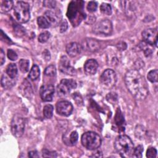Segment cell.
<instances>
[{
	"label": "cell",
	"mask_w": 158,
	"mask_h": 158,
	"mask_svg": "<svg viewBox=\"0 0 158 158\" xmlns=\"http://www.w3.org/2000/svg\"><path fill=\"white\" fill-rule=\"evenodd\" d=\"M67 28H68V23L65 20H64L60 23V26H59L60 31L61 33H63L67 30Z\"/></svg>",
	"instance_id": "40"
},
{
	"label": "cell",
	"mask_w": 158,
	"mask_h": 158,
	"mask_svg": "<svg viewBox=\"0 0 158 158\" xmlns=\"http://www.w3.org/2000/svg\"><path fill=\"white\" fill-rule=\"evenodd\" d=\"M40 75V70L39 67L37 65H33L30 71L28 74V78L31 80H36Z\"/></svg>",
	"instance_id": "22"
},
{
	"label": "cell",
	"mask_w": 158,
	"mask_h": 158,
	"mask_svg": "<svg viewBox=\"0 0 158 158\" xmlns=\"http://www.w3.org/2000/svg\"><path fill=\"white\" fill-rule=\"evenodd\" d=\"M7 57L11 60H15L17 59L18 57L17 53L10 49L7 50Z\"/></svg>",
	"instance_id": "35"
},
{
	"label": "cell",
	"mask_w": 158,
	"mask_h": 158,
	"mask_svg": "<svg viewBox=\"0 0 158 158\" xmlns=\"http://www.w3.org/2000/svg\"><path fill=\"white\" fill-rule=\"evenodd\" d=\"M44 73L45 75H46L48 77H54L56 74V67L53 65H50L48 66L45 69V70L44 71Z\"/></svg>",
	"instance_id": "28"
},
{
	"label": "cell",
	"mask_w": 158,
	"mask_h": 158,
	"mask_svg": "<svg viewBox=\"0 0 158 158\" xmlns=\"http://www.w3.org/2000/svg\"><path fill=\"white\" fill-rule=\"evenodd\" d=\"M157 156V150L154 147H149L146 151V157L149 158H154Z\"/></svg>",
	"instance_id": "32"
},
{
	"label": "cell",
	"mask_w": 158,
	"mask_h": 158,
	"mask_svg": "<svg viewBox=\"0 0 158 158\" xmlns=\"http://www.w3.org/2000/svg\"><path fill=\"white\" fill-rule=\"evenodd\" d=\"M45 17L48 19L49 22L53 24H57L62 19V15L59 11H53L52 10H48L44 13Z\"/></svg>",
	"instance_id": "16"
},
{
	"label": "cell",
	"mask_w": 158,
	"mask_h": 158,
	"mask_svg": "<svg viewBox=\"0 0 158 158\" xmlns=\"http://www.w3.org/2000/svg\"><path fill=\"white\" fill-rule=\"evenodd\" d=\"M77 87V83L72 79H62L57 86V93L59 96H67L72 89Z\"/></svg>",
	"instance_id": "6"
},
{
	"label": "cell",
	"mask_w": 158,
	"mask_h": 158,
	"mask_svg": "<svg viewBox=\"0 0 158 158\" xmlns=\"http://www.w3.org/2000/svg\"><path fill=\"white\" fill-rule=\"evenodd\" d=\"M85 44L88 50L91 52H95L98 51L100 47L99 42L96 40L92 38L87 39L85 41Z\"/></svg>",
	"instance_id": "17"
},
{
	"label": "cell",
	"mask_w": 158,
	"mask_h": 158,
	"mask_svg": "<svg viewBox=\"0 0 158 158\" xmlns=\"http://www.w3.org/2000/svg\"><path fill=\"white\" fill-rule=\"evenodd\" d=\"M43 57L44 59V60H50L51 55H50V52H49L48 50L46 49V50H44L43 51Z\"/></svg>",
	"instance_id": "43"
},
{
	"label": "cell",
	"mask_w": 158,
	"mask_h": 158,
	"mask_svg": "<svg viewBox=\"0 0 158 158\" xmlns=\"http://www.w3.org/2000/svg\"><path fill=\"white\" fill-rule=\"evenodd\" d=\"M115 121L117 122V124L118 125H120L122 124L124 120H123V117L121 114V112L120 110V109H118V111L116 113V117H115Z\"/></svg>",
	"instance_id": "37"
},
{
	"label": "cell",
	"mask_w": 158,
	"mask_h": 158,
	"mask_svg": "<svg viewBox=\"0 0 158 158\" xmlns=\"http://www.w3.org/2000/svg\"><path fill=\"white\" fill-rule=\"evenodd\" d=\"M144 41L150 45L157 46V28H148L142 32Z\"/></svg>",
	"instance_id": "9"
},
{
	"label": "cell",
	"mask_w": 158,
	"mask_h": 158,
	"mask_svg": "<svg viewBox=\"0 0 158 158\" xmlns=\"http://www.w3.org/2000/svg\"><path fill=\"white\" fill-rule=\"evenodd\" d=\"M93 31L98 35H109L112 31V22L108 19L101 20L93 26Z\"/></svg>",
	"instance_id": "8"
},
{
	"label": "cell",
	"mask_w": 158,
	"mask_h": 158,
	"mask_svg": "<svg viewBox=\"0 0 158 158\" xmlns=\"http://www.w3.org/2000/svg\"><path fill=\"white\" fill-rule=\"evenodd\" d=\"M100 10L102 14L107 15H110L112 14V8L109 4L102 3L100 6Z\"/></svg>",
	"instance_id": "26"
},
{
	"label": "cell",
	"mask_w": 158,
	"mask_h": 158,
	"mask_svg": "<svg viewBox=\"0 0 158 158\" xmlns=\"http://www.w3.org/2000/svg\"><path fill=\"white\" fill-rule=\"evenodd\" d=\"M82 145L89 150H94L101 144L100 136L94 131H87L83 134L81 138Z\"/></svg>",
	"instance_id": "3"
},
{
	"label": "cell",
	"mask_w": 158,
	"mask_h": 158,
	"mask_svg": "<svg viewBox=\"0 0 158 158\" xmlns=\"http://www.w3.org/2000/svg\"><path fill=\"white\" fill-rule=\"evenodd\" d=\"M106 98L109 102L113 103L117 101V95L115 93H110L107 95Z\"/></svg>",
	"instance_id": "36"
},
{
	"label": "cell",
	"mask_w": 158,
	"mask_h": 158,
	"mask_svg": "<svg viewBox=\"0 0 158 158\" xmlns=\"http://www.w3.org/2000/svg\"><path fill=\"white\" fill-rule=\"evenodd\" d=\"M28 156L30 157L35 158V157H38L39 155H38V153L36 151H30L28 152Z\"/></svg>",
	"instance_id": "45"
},
{
	"label": "cell",
	"mask_w": 158,
	"mask_h": 158,
	"mask_svg": "<svg viewBox=\"0 0 158 158\" xmlns=\"http://www.w3.org/2000/svg\"><path fill=\"white\" fill-rule=\"evenodd\" d=\"M56 152H50L48 150H44L43 152V157H56Z\"/></svg>",
	"instance_id": "41"
},
{
	"label": "cell",
	"mask_w": 158,
	"mask_h": 158,
	"mask_svg": "<svg viewBox=\"0 0 158 158\" xmlns=\"http://www.w3.org/2000/svg\"><path fill=\"white\" fill-rule=\"evenodd\" d=\"M143 146L142 145H138L136 146V148H134L132 156L135 157H142V152H143Z\"/></svg>",
	"instance_id": "30"
},
{
	"label": "cell",
	"mask_w": 158,
	"mask_h": 158,
	"mask_svg": "<svg viewBox=\"0 0 158 158\" xmlns=\"http://www.w3.org/2000/svg\"><path fill=\"white\" fill-rule=\"evenodd\" d=\"M27 81H25V83H22V86H23V88L22 89V91H23V94H25L24 96L27 97V94H28L30 95V94H32V93L31 92V86H30V83H28L27 84Z\"/></svg>",
	"instance_id": "31"
},
{
	"label": "cell",
	"mask_w": 158,
	"mask_h": 158,
	"mask_svg": "<svg viewBox=\"0 0 158 158\" xmlns=\"http://www.w3.org/2000/svg\"><path fill=\"white\" fill-rule=\"evenodd\" d=\"M125 83L131 95L138 100L144 99L148 94V86L144 77L136 69L128 70L125 75Z\"/></svg>",
	"instance_id": "1"
},
{
	"label": "cell",
	"mask_w": 158,
	"mask_h": 158,
	"mask_svg": "<svg viewBox=\"0 0 158 158\" xmlns=\"http://www.w3.org/2000/svg\"><path fill=\"white\" fill-rule=\"evenodd\" d=\"M25 127V120L23 117L19 114L15 115L11 121L10 130L12 135L16 138L22 136Z\"/></svg>",
	"instance_id": "5"
},
{
	"label": "cell",
	"mask_w": 158,
	"mask_h": 158,
	"mask_svg": "<svg viewBox=\"0 0 158 158\" xmlns=\"http://www.w3.org/2000/svg\"><path fill=\"white\" fill-rule=\"evenodd\" d=\"M98 4L95 1H89L87 5V10L89 12H94L96 10Z\"/></svg>",
	"instance_id": "33"
},
{
	"label": "cell",
	"mask_w": 158,
	"mask_h": 158,
	"mask_svg": "<svg viewBox=\"0 0 158 158\" xmlns=\"http://www.w3.org/2000/svg\"><path fill=\"white\" fill-rule=\"evenodd\" d=\"M56 2L55 1H52V0H48V1H43V5L45 7H47L50 9H53L56 6Z\"/></svg>",
	"instance_id": "39"
},
{
	"label": "cell",
	"mask_w": 158,
	"mask_h": 158,
	"mask_svg": "<svg viewBox=\"0 0 158 158\" xmlns=\"http://www.w3.org/2000/svg\"><path fill=\"white\" fill-rule=\"evenodd\" d=\"M14 13L19 22H27L30 18L29 4L23 1H18L14 7Z\"/></svg>",
	"instance_id": "4"
},
{
	"label": "cell",
	"mask_w": 158,
	"mask_h": 158,
	"mask_svg": "<svg viewBox=\"0 0 158 158\" xmlns=\"http://www.w3.org/2000/svg\"><path fill=\"white\" fill-rule=\"evenodd\" d=\"M0 60H1V65H3L5 62V54L2 49H1L0 52Z\"/></svg>",
	"instance_id": "44"
},
{
	"label": "cell",
	"mask_w": 158,
	"mask_h": 158,
	"mask_svg": "<svg viewBox=\"0 0 158 158\" xmlns=\"http://www.w3.org/2000/svg\"><path fill=\"white\" fill-rule=\"evenodd\" d=\"M80 1H72L69 6L68 10L67 15L69 17V19H70L71 21L75 20L77 18H79L80 16L78 15V14L82 15V10H80V8L82 7V4L81 6H78Z\"/></svg>",
	"instance_id": "10"
},
{
	"label": "cell",
	"mask_w": 158,
	"mask_h": 158,
	"mask_svg": "<svg viewBox=\"0 0 158 158\" xmlns=\"http://www.w3.org/2000/svg\"><path fill=\"white\" fill-rule=\"evenodd\" d=\"M73 100H75V102L77 103V105L78 106H81L83 104V99L81 96L78 94V93H73Z\"/></svg>",
	"instance_id": "38"
},
{
	"label": "cell",
	"mask_w": 158,
	"mask_h": 158,
	"mask_svg": "<svg viewBox=\"0 0 158 158\" xmlns=\"http://www.w3.org/2000/svg\"><path fill=\"white\" fill-rule=\"evenodd\" d=\"M13 1H1L0 4V11L1 13H6L10 10L13 7Z\"/></svg>",
	"instance_id": "21"
},
{
	"label": "cell",
	"mask_w": 158,
	"mask_h": 158,
	"mask_svg": "<svg viewBox=\"0 0 158 158\" xmlns=\"http://www.w3.org/2000/svg\"><path fill=\"white\" fill-rule=\"evenodd\" d=\"M2 86L5 89H9L15 84L14 79L10 78L7 74L2 75L1 80Z\"/></svg>",
	"instance_id": "18"
},
{
	"label": "cell",
	"mask_w": 158,
	"mask_h": 158,
	"mask_svg": "<svg viewBox=\"0 0 158 158\" xmlns=\"http://www.w3.org/2000/svg\"><path fill=\"white\" fill-rule=\"evenodd\" d=\"M30 62L28 60L22 59L19 62V67L20 70L23 73H26L28 71L29 69Z\"/></svg>",
	"instance_id": "24"
},
{
	"label": "cell",
	"mask_w": 158,
	"mask_h": 158,
	"mask_svg": "<svg viewBox=\"0 0 158 158\" xmlns=\"http://www.w3.org/2000/svg\"><path fill=\"white\" fill-rule=\"evenodd\" d=\"M98 68V62L93 59L87 60L84 64V70L88 75H94L96 73Z\"/></svg>",
	"instance_id": "14"
},
{
	"label": "cell",
	"mask_w": 158,
	"mask_h": 158,
	"mask_svg": "<svg viewBox=\"0 0 158 158\" xmlns=\"http://www.w3.org/2000/svg\"><path fill=\"white\" fill-rule=\"evenodd\" d=\"M157 75H158V70L157 69H154L148 72L147 77L149 81H150L151 83H156L157 82V80H158Z\"/></svg>",
	"instance_id": "27"
},
{
	"label": "cell",
	"mask_w": 158,
	"mask_h": 158,
	"mask_svg": "<svg viewBox=\"0 0 158 158\" xmlns=\"http://www.w3.org/2000/svg\"><path fill=\"white\" fill-rule=\"evenodd\" d=\"M139 48L140 49L144 52V55L148 57V56H149L152 54V52H153V50H152V48H151L152 45H150L148 43H146V42H144V41L141 42L139 43Z\"/></svg>",
	"instance_id": "20"
},
{
	"label": "cell",
	"mask_w": 158,
	"mask_h": 158,
	"mask_svg": "<svg viewBox=\"0 0 158 158\" xmlns=\"http://www.w3.org/2000/svg\"><path fill=\"white\" fill-rule=\"evenodd\" d=\"M99 79L105 88H110L115 85L117 81V75L113 70L108 69L102 73Z\"/></svg>",
	"instance_id": "7"
},
{
	"label": "cell",
	"mask_w": 158,
	"mask_h": 158,
	"mask_svg": "<svg viewBox=\"0 0 158 158\" xmlns=\"http://www.w3.org/2000/svg\"><path fill=\"white\" fill-rule=\"evenodd\" d=\"M56 111L58 114L67 117L72 114L73 106L67 101H60L56 104Z\"/></svg>",
	"instance_id": "11"
},
{
	"label": "cell",
	"mask_w": 158,
	"mask_h": 158,
	"mask_svg": "<svg viewBox=\"0 0 158 158\" xmlns=\"http://www.w3.org/2000/svg\"><path fill=\"white\" fill-rule=\"evenodd\" d=\"M6 73L10 78L12 79H15L17 75V65L14 63L9 64L6 67Z\"/></svg>",
	"instance_id": "19"
},
{
	"label": "cell",
	"mask_w": 158,
	"mask_h": 158,
	"mask_svg": "<svg viewBox=\"0 0 158 158\" xmlns=\"http://www.w3.org/2000/svg\"><path fill=\"white\" fill-rule=\"evenodd\" d=\"M54 93V87L51 84L44 85L40 89V95L43 101H51Z\"/></svg>",
	"instance_id": "12"
},
{
	"label": "cell",
	"mask_w": 158,
	"mask_h": 158,
	"mask_svg": "<svg viewBox=\"0 0 158 158\" xmlns=\"http://www.w3.org/2000/svg\"><path fill=\"white\" fill-rule=\"evenodd\" d=\"M37 23L41 28H48L50 27V23L45 17L40 16L37 19Z\"/></svg>",
	"instance_id": "23"
},
{
	"label": "cell",
	"mask_w": 158,
	"mask_h": 158,
	"mask_svg": "<svg viewBox=\"0 0 158 158\" xmlns=\"http://www.w3.org/2000/svg\"><path fill=\"white\" fill-rule=\"evenodd\" d=\"M81 50V46L75 42L70 43L68 44L66 46V51L67 54L72 57H75L80 54Z\"/></svg>",
	"instance_id": "15"
},
{
	"label": "cell",
	"mask_w": 158,
	"mask_h": 158,
	"mask_svg": "<svg viewBox=\"0 0 158 158\" xmlns=\"http://www.w3.org/2000/svg\"><path fill=\"white\" fill-rule=\"evenodd\" d=\"M114 147L121 156L125 157L132 156L134 150V145L131 139L125 135H119L115 138Z\"/></svg>",
	"instance_id": "2"
},
{
	"label": "cell",
	"mask_w": 158,
	"mask_h": 158,
	"mask_svg": "<svg viewBox=\"0 0 158 158\" xmlns=\"http://www.w3.org/2000/svg\"><path fill=\"white\" fill-rule=\"evenodd\" d=\"M50 36H51V34L49 31H44L39 35L38 41L41 43H46L50 38Z\"/></svg>",
	"instance_id": "29"
},
{
	"label": "cell",
	"mask_w": 158,
	"mask_h": 158,
	"mask_svg": "<svg viewBox=\"0 0 158 158\" xmlns=\"http://www.w3.org/2000/svg\"><path fill=\"white\" fill-rule=\"evenodd\" d=\"M117 48L120 51H124L127 48V44L123 41H121L117 44Z\"/></svg>",
	"instance_id": "42"
},
{
	"label": "cell",
	"mask_w": 158,
	"mask_h": 158,
	"mask_svg": "<svg viewBox=\"0 0 158 158\" xmlns=\"http://www.w3.org/2000/svg\"><path fill=\"white\" fill-rule=\"evenodd\" d=\"M53 106L51 104L46 105L43 108V115L46 118H51L53 114Z\"/></svg>",
	"instance_id": "25"
},
{
	"label": "cell",
	"mask_w": 158,
	"mask_h": 158,
	"mask_svg": "<svg viewBox=\"0 0 158 158\" xmlns=\"http://www.w3.org/2000/svg\"><path fill=\"white\" fill-rule=\"evenodd\" d=\"M78 135L77 131H73L70 133V143H71V144H75L77 141H78Z\"/></svg>",
	"instance_id": "34"
},
{
	"label": "cell",
	"mask_w": 158,
	"mask_h": 158,
	"mask_svg": "<svg viewBox=\"0 0 158 158\" xmlns=\"http://www.w3.org/2000/svg\"><path fill=\"white\" fill-rule=\"evenodd\" d=\"M59 69L61 72L66 75H73L76 73L75 69L70 65V60L66 56H62L60 59Z\"/></svg>",
	"instance_id": "13"
}]
</instances>
